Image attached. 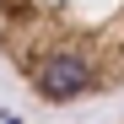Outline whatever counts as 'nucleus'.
Returning a JSON list of instances; mask_svg holds the SVG:
<instances>
[{"mask_svg": "<svg viewBox=\"0 0 124 124\" xmlns=\"http://www.w3.org/2000/svg\"><path fill=\"white\" fill-rule=\"evenodd\" d=\"M0 65L49 108L124 92V0H0Z\"/></svg>", "mask_w": 124, "mask_h": 124, "instance_id": "1", "label": "nucleus"}]
</instances>
